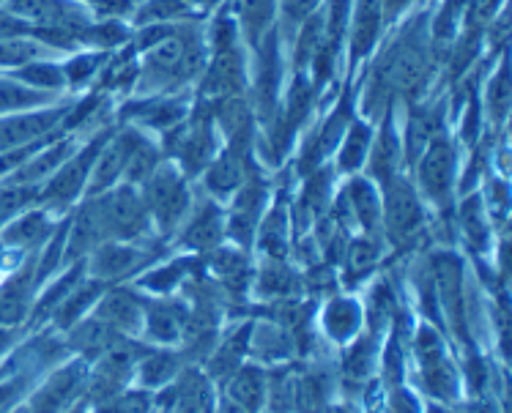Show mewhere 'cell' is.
<instances>
[{
	"mask_svg": "<svg viewBox=\"0 0 512 413\" xmlns=\"http://www.w3.org/2000/svg\"><path fill=\"white\" fill-rule=\"evenodd\" d=\"M417 362H419V375H422V386L428 389L430 397H436L441 403H450L458 397L460 378L458 370L452 367L447 359V353L441 348L439 334L430 329H422L417 337Z\"/></svg>",
	"mask_w": 512,
	"mask_h": 413,
	"instance_id": "cell-1",
	"label": "cell"
},
{
	"mask_svg": "<svg viewBox=\"0 0 512 413\" xmlns=\"http://www.w3.org/2000/svg\"><path fill=\"white\" fill-rule=\"evenodd\" d=\"M85 378H88L85 362L63 364L61 370L53 372L50 381L36 392L28 413H69L74 400L83 394Z\"/></svg>",
	"mask_w": 512,
	"mask_h": 413,
	"instance_id": "cell-2",
	"label": "cell"
},
{
	"mask_svg": "<svg viewBox=\"0 0 512 413\" xmlns=\"http://www.w3.org/2000/svg\"><path fill=\"white\" fill-rule=\"evenodd\" d=\"M228 397L233 405H239L247 413H258L266 403V375L258 367H244L230 375L228 381Z\"/></svg>",
	"mask_w": 512,
	"mask_h": 413,
	"instance_id": "cell-3",
	"label": "cell"
},
{
	"mask_svg": "<svg viewBox=\"0 0 512 413\" xmlns=\"http://www.w3.org/2000/svg\"><path fill=\"white\" fill-rule=\"evenodd\" d=\"M137 381L143 389H162L178 375V353L148 351L140 356L135 367Z\"/></svg>",
	"mask_w": 512,
	"mask_h": 413,
	"instance_id": "cell-4",
	"label": "cell"
},
{
	"mask_svg": "<svg viewBox=\"0 0 512 413\" xmlns=\"http://www.w3.org/2000/svg\"><path fill=\"white\" fill-rule=\"evenodd\" d=\"M99 321H105L118 334H137L143 329V312L126 293H113L110 299L102 301Z\"/></svg>",
	"mask_w": 512,
	"mask_h": 413,
	"instance_id": "cell-5",
	"label": "cell"
},
{
	"mask_svg": "<svg viewBox=\"0 0 512 413\" xmlns=\"http://www.w3.org/2000/svg\"><path fill=\"white\" fill-rule=\"evenodd\" d=\"M143 326H146L151 340L162 342V345H170V342H176L184 337L187 315L178 310V307L159 304V307H151V310H148V315L143 318Z\"/></svg>",
	"mask_w": 512,
	"mask_h": 413,
	"instance_id": "cell-6",
	"label": "cell"
},
{
	"mask_svg": "<svg viewBox=\"0 0 512 413\" xmlns=\"http://www.w3.org/2000/svg\"><path fill=\"white\" fill-rule=\"evenodd\" d=\"M324 329L335 342L354 340L362 329V312L354 301L335 299L324 312Z\"/></svg>",
	"mask_w": 512,
	"mask_h": 413,
	"instance_id": "cell-7",
	"label": "cell"
},
{
	"mask_svg": "<svg viewBox=\"0 0 512 413\" xmlns=\"http://www.w3.org/2000/svg\"><path fill=\"white\" fill-rule=\"evenodd\" d=\"M118 337H121L118 331H113L105 321L96 318V321L80 323V326H77V331L72 334V348L80 353L83 359L85 356H88V359H99Z\"/></svg>",
	"mask_w": 512,
	"mask_h": 413,
	"instance_id": "cell-8",
	"label": "cell"
},
{
	"mask_svg": "<svg viewBox=\"0 0 512 413\" xmlns=\"http://www.w3.org/2000/svg\"><path fill=\"white\" fill-rule=\"evenodd\" d=\"M250 345V331L241 329V334H233L230 340H225L214 351L209 362V375L214 381H228L233 372L241 367V359H244V351Z\"/></svg>",
	"mask_w": 512,
	"mask_h": 413,
	"instance_id": "cell-9",
	"label": "cell"
},
{
	"mask_svg": "<svg viewBox=\"0 0 512 413\" xmlns=\"http://www.w3.org/2000/svg\"><path fill=\"white\" fill-rule=\"evenodd\" d=\"M376 362H378L376 342L370 340V337L356 340L343 356L345 378H351V381H367V378L373 375V370H376Z\"/></svg>",
	"mask_w": 512,
	"mask_h": 413,
	"instance_id": "cell-10",
	"label": "cell"
},
{
	"mask_svg": "<svg viewBox=\"0 0 512 413\" xmlns=\"http://www.w3.org/2000/svg\"><path fill=\"white\" fill-rule=\"evenodd\" d=\"M110 225L118 233H124V236H132V233L143 228V214H140V206L135 203V197H115L113 206H110Z\"/></svg>",
	"mask_w": 512,
	"mask_h": 413,
	"instance_id": "cell-11",
	"label": "cell"
},
{
	"mask_svg": "<svg viewBox=\"0 0 512 413\" xmlns=\"http://www.w3.org/2000/svg\"><path fill=\"white\" fill-rule=\"evenodd\" d=\"M151 397L137 389H124L105 403H96L94 413H151Z\"/></svg>",
	"mask_w": 512,
	"mask_h": 413,
	"instance_id": "cell-12",
	"label": "cell"
},
{
	"mask_svg": "<svg viewBox=\"0 0 512 413\" xmlns=\"http://www.w3.org/2000/svg\"><path fill=\"white\" fill-rule=\"evenodd\" d=\"M252 337L258 342V351L263 353V359H285V356H291L293 342L280 326H274V329H258V334H252Z\"/></svg>",
	"mask_w": 512,
	"mask_h": 413,
	"instance_id": "cell-13",
	"label": "cell"
},
{
	"mask_svg": "<svg viewBox=\"0 0 512 413\" xmlns=\"http://www.w3.org/2000/svg\"><path fill=\"white\" fill-rule=\"evenodd\" d=\"M99 296V285H88V288H80L77 293H74L72 299L66 301V304H61V312H58V323L61 326H72L80 315H83V310L91 304V301Z\"/></svg>",
	"mask_w": 512,
	"mask_h": 413,
	"instance_id": "cell-14",
	"label": "cell"
},
{
	"mask_svg": "<svg viewBox=\"0 0 512 413\" xmlns=\"http://www.w3.org/2000/svg\"><path fill=\"white\" fill-rule=\"evenodd\" d=\"M217 238H220V225L214 217L200 219V222H195V228L189 230V241L198 247H214Z\"/></svg>",
	"mask_w": 512,
	"mask_h": 413,
	"instance_id": "cell-15",
	"label": "cell"
},
{
	"mask_svg": "<svg viewBox=\"0 0 512 413\" xmlns=\"http://www.w3.org/2000/svg\"><path fill=\"white\" fill-rule=\"evenodd\" d=\"M99 266H102V274L115 277V274H124V271L132 269V255H129V252H121V249H110V252L102 255Z\"/></svg>",
	"mask_w": 512,
	"mask_h": 413,
	"instance_id": "cell-16",
	"label": "cell"
},
{
	"mask_svg": "<svg viewBox=\"0 0 512 413\" xmlns=\"http://www.w3.org/2000/svg\"><path fill=\"white\" fill-rule=\"evenodd\" d=\"M373 260H376V244H370V241H356L354 247H351V269L362 271L367 266H373Z\"/></svg>",
	"mask_w": 512,
	"mask_h": 413,
	"instance_id": "cell-17",
	"label": "cell"
},
{
	"mask_svg": "<svg viewBox=\"0 0 512 413\" xmlns=\"http://www.w3.org/2000/svg\"><path fill=\"white\" fill-rule=\"evenodd\" d=\"M389 413H422L417 394H411L408 389H395L389 394Z\"/></svg>",
	"mask_w": 512,
	"mask_h": 413,
	"instance_id": "cell-18",
	"label": "cell"
},
{
	"mask_svg": "<svg viewBox=\"0 0 512 413\" xmlns=\"http://www.w3.org/2000/svg\"><path fill=\"white\" fill-rule=\"evenodd\" d=\"M469 381L474 392H482L485 389V381H488V367L482 359H471L469 364Z\"/></svg>",
	"mask_w": 512,
	"mask_h": 413,
	"instance_id": "cell-19",
	"label": "cell"
},
{
	"mask_svg": "<svg viewBox=\"0 0 512 413\" xmlns=\"http://www.w3.org/2000/svg\"><path fill=\"white\" fill-rule=\"evenodd\" d=\"M326 413H359V411H356L351 403H340V405H332Z\"/></svg>",
	"mask_w": 512,
	"mask_h": 413,
	"instance_id": "cell-20",
	"label": "cell"
},
{
	"mask_svg": "<svg viewBox=\"0 0 512 413\" xmlns=\"http://www.w3.org/2000/svg\"><path fill=\"white\" fill-rule=\"evenodd\" d=\"M220 413H247V411H244V408H239V405H233L230 400H225V403H222Z\"/></svg>",
	"mask_w": 512,
	"mask_h": 413,
	"instance_id": "cell-21",
	"label": "cell"
},
{
	"mask_svg": "<svg viewBox=\"0 0 512 413\" xmlns=\"http://www.w3.org/2000/svg\"><path fill=\"white\" fill-rule=\"evenodd\" d=\"M9 345H11V334L9 331H0V353L6 351Z\"/></svg>",
	"mask_w": 512,
	"mask_h": 413,
	"instance_id": "cell-22",
	"label": "cell"
},
{
	"mask_svg": "<svg viewBox=\"0 0 512 413\" xmlns=\"http://www.w3.org/2000/svg\"><path fill=\"white\" fill-rule=\"evenodd\" d=\"M428 413H447V411H444V408H441V405H430Z\"/></svg>",
	"mask_w": 512,
	"mask_h": 413,
	"instance_id": "cell-23",
	"label": "cell"
}]
</instances>
